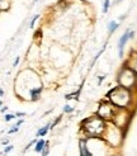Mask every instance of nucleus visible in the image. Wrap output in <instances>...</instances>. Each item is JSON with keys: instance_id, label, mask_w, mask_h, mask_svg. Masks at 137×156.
Listing matches in <instances>:
<instances>
[{"instance_id": "21", "label": "nucleus", "mask_w": 137, "mask_h": 156, "mask_svg": "<svg viewBox=\"0 0 137 156\" xmlns=\"http://www.w3.org/2000/svg\"><path fill=\"white\" fill-rule=\"evenodd\" d=\"M19 60H20V58H19V56H18V57H15V60H14V62H13V67H17V66H18V64H19Z\"/></svg>"}, {"instance_id": "8", "label": "nucleus", "mask_w": 137, "mask_h": 156, "mask_svg": "<svg viewBox=\"0 0 137 156\" xmlns=\"http://www.w3.org/2000/svg\"><path fill=\"white\" fill-rule=\"evenodd\" d=\"M46 142H47V141L44 140V138H37V142H36V145H34V147H33L34 152H37V154H41V152L43 151Z\"/></svg>"}, {"instance_id": "7", "label": "nucleus", "mask_w": 137, "mask_h": 156, "mask_svg": "<svg viewBox=\"0 0 137 156\" xmlns=\"http://www.w3.org/2000/svg\"><path fill=\"white\" fill-rule=\"evenodd\" d=\"M50 129H51V123H47V124H44L43 127L38 128V131L36 132V138H43V137L48 133Z\"/></svg>"}, {"instance_id": "5", "label": "nucleus", "mask_w": 137, "mask_h": 156, "mask_svg": "<svg viewBox=\"0 0 137 156\" xmlns=\"http://www.w3.org/2000/svg\"><path fill=\"white\" fill-rule=\"evenodd\" d=\"M133 34H135V32L127 29V31L123 33V36L119 38V42H118V52H119V57L123 56V50H124L126 43H127V41H128L129 38H132Z\"/></svg>"}, {"instance_id": "1", "label": "nucleus", "mask_w": 137, "mask_h": 156, "mask_svg": "<svg viewBox=\"0 0 137 156\" xmlns=\"http://www.w3.org/2000/svg\"><path fill=\"white\" fill-rule=\"evenodd\" d=\"M81 128L89 138H99L105 132V122L99 116L89 117L81 122Z\"/></svg>"}, {"instance_id": "27", "label": "nucleus", "mask_w": 137, "mask_h": 156, "mask_svg": "<svg viewBox=\"0 0 137 156\" xmlns=\"http://www.w3.org/2000/svg\"><path fill=\"white\" fill-rule=\"evenodd\" d=\"M119 1H121V0H117V3H119Z\"/></svg>"}, {"instance_id": "10", "label": "nucleus", "mask_w": 137, "mask_h": 156, "mask_svg": "<svg viewBox=\"0 0 137 156\" xmlns=\"http://www.w3.org/2000/svg\"><path fill=\"white\" fill-rule=\"evenodd\" d=\"M119 27V24L118 23H116V22H110L109 23V25H108V31H109V34H112V33L116 31V29Z\"/></svg>"}, {"instance_id": "9", "label": "nucleus", "mask_w": 137, "mask_h": 156, "mask_svg": "<svg viewBox=\"0 0 137 156\" xmlns=\"http://www.w3.org/2000/svg\"><path fill=\"white\" fill-rule=\"evenodd\" d=\"M50 151H51V146H50V142L47 141L46 145H44L43 151L41 152V156H48V155H50Z\"/></svg>"}, {"instance_id": "25", "label": "nucleus", "mask_w": 137, "mask_h": 156, "mask_svg": "<svg viewBox=\"0 0 137 156\" xmlns=\"http://www.w3.org/2000/svg\"><path fill=\"white\" fill-rule=\"evenodd\" d=\"M4 95V90H3V89H0V96H3Z\"/></svg>"}, {"instance_id": "22", "label": "nucleus", "mask_w": 137, "mask_h": 156, "mask_svg": "<svg viewBox=\"0 0 137 156\" xmlns=\"http://www.w3.org/2000/svg\"><path fill=\"white\" fill-rule=\"evenodd\" d=\"M23 123H24V119H23V118H20V119H19V121H18V122H17V123H15V124H14V126H17V127H20V126H22V124H23Z\"/></svg>"}, {"instance_id": "15", "label": "nucleus", "mask_w": 137, "mask_h": 156, "mask_svg": "<svg viewBox=\"0 0 137 156\" xmlns=\"http://www.w3.org/2000/svg\"><path fill=\"white\" fill-rule=\"evenodd\" d=\"M62 110H64V113H72L74 112V107H71V105H69L67 104V105L64 107V109Z\"/></svg>"}, {"instance_id": "23", "label": "nucleus", "mask_w": 137, "mask_h": 156, "mask_svg": "<svg viewBox=\"0 0 137 156\" xmlns=\"http://www.w3.org/2000/svg\"><path fill=\"white\" fill-rule=\"evenodd\" d=\"M1 143L4 145V146H8V145H9V138H5V140H3V141H1Z\"/></svg>"}, {"instance_id": "13", "label": "nucleus", "mask_w": 137, "mask_h": 156, "mask_svg": "<svg viewBox=\"0 0 137 156\" xmlns=\"http://www.w3.org/2000/svg\"><path fill=\"white\" fill-rule=\"evenodd\" d=\"M14 150V146L13 145H8V146H5L4 147V151L1 152V154H4V155H6V154H9L10 151H13Z\"/></svg>"}, {"instance_id": "20", "label": "nucleus", "mask_w": 137, "mask_h": 156, "mask_svg": "<svg viewBox=\"0 0 137 156\" xmlns=\"http://www.w3.org/2000/svg\"><path fill=\"white\" fill-rule=\"evenodd\" d=\"M24 116H25V113H24V112H17V113H15V117H17V118H19V119H20V118H23Z\"/></svg>"}, {"instance_id": "6", "label": "nucleus", "mask_w": 137, "mask_h": 156, "mask_svg": "<svg viewBox=\"0 0 137 156\" xmlns=\"http://www.w3.org/2000/svg\"><path fill=\"white\" fill-rule=\"evenodd\" d=\"M77 147H79V156H93L88 146V138H80Z\"/></svg>"}, {"instance_id": "3", "label": "nucleus", "mask_w": 137, "mask_h": 156, "mask_svg": "<svg viewBox=\"0 0 137 156\" xmlns=\"http://www.w3.org/2000/svg\"><path fill=\"white\" fill-rule=\"evenodd\" d=\"M135 79H136V75L135 72L132 71L131 69H123L119 74V76H118V81H119L121 86H123L126 89L131 88L133 84H135Z\"/></svg>"}, {"instance_id": "2", "label": "nucleus", "mask_w": 137, "mask_h": 156, "mask_svg": "<svg viewBox=\"0 0 137 156\" xmlns=\"http://www.w3.org/2000/svg\"><path fill=\"white\" fill-rule=\"evenodd\" d=\"M108 98L110 99L113 105L119 107V108H124L129 103V91L126 88L118 85V86H116L108 93Z\"/></svg>"}, {"instance_id": "28", "label": "nucleus", "mask_w": 137, "mask_h": 156, "mask_svg": "<svg viewBox=\"0 0 137 156\" xmlns=\"http://www.w3.org/2000/svg\"><path fill=\"white\" fill-rule=\"evenodd\" d=\"M33 1H36V0H33Z\"/></svg>"}, {"instance_id": "11", "label": "nucleus", "mask_w": 137, "mask_h": 156, "mask_svg": "<svg viewBox=\"0 0 137 156\" xmlns=\"http://www.w3.org/2000/svg\"><path fill=\"white\" fill-rule=\"evenodd\" d=\"M131 70L135 74H137V55H135V58H133V62L131 65Z\"/></svg>"}, {"instance_id": "16", "label": "nucleus", "mask_w": 137, "mask_h": 156, "mask_svg": "<svg viewBox=\"0 0 137 156\" xmlns=\"http://www.w3.org/2000/svg\"><path fill=\"white\" fill-rule=\"evenodd\" d=\"M14 118H17L15 117V114H5V116H4V119H5V122H10V121H12V119H14Z\"/></svg>"}, {"instance_id": "26", "label": "nucleus", "mask_w": 137, "mask_h": 156, "mask_svg": "<svg viewBox=\"0 0 137 156\" xmlns=\"http://www.w3.org/2000/svg\"><path fill=\"white\" fill-rule=\"evenodd\" d=\"M1 105H3V102H1V100H0V108H1Z\"/></svg>"}, {"instance_id": "24", "label": "nucleus", "mask_w": 137, "mask_h": 156, "mask_svg": "<svg viewBox=\"0 0 137 156\" xmlns=\"http://www.w3.org/2000/svg\"><path fill=\"white\" fill-rule=\"evenodd\" d=\"M6 110H8V107H1V108H0V112H1V113L6 112Z\"/></svg>"}, {"instance_id": "19", "label": "nucleus", "mask_w": 137, "mask_h": 156, "mask_svg": "<svg viewBox=\"0 0 137 156\" xmlns=\"http://www.w3.org/2000/svg\"><path fill=\"white\" fill-rule=\"evenodd\" d=\"M38 18H39V15H34V17H33V19L31 20V24H29V27H31V28H33V27H34V24H36V20L38 19Z\"/></svg>"}, {"instance_id": "4", "label": "nucleus", "mask_w": 137, "mask_h": 156, "mask_svg": "<svg viewBox=\"0 0 137 156\" xmlns=\"http://www.w3.org/2000/svg\"><path fill=\"white\" fill-rule=\"evenodd\" d=\"M114 110H113V105L109 103H103L100 104L98 109V116L103 118V119H109V118H113Z\"/></svg>"}, {"instance_id": "12", "label": "nucleus", "mask_w": 137, "mask_h": 156, "mask_svg": "<svg viewBox=\"0 0 137 156\" xmlns=\"http://www.w3.org/2000/svg\"><path fill=\"white\" fill-rule=\"evenodd\" d=\"M36 142H37V138H34V140H32L31 141V142H29L28 145H27V146H25L24 148H23V152H27L28 150H29V148H31L32 146H34V145H36Z\"/></svg>"}, {"instance_id": "17", "label": "nucleus", "mask_w": 137, "mask_h": 156, "mask_svg": "<svg viewBox=\"0 0 137 156\" xmlns=\"http://www.w3.org/2000/svg\"><path fill=\"white\" fill-rule=\"evenodd\" d=\"M19 131V127H17V126H14V127H12L8 131V135H13V133H15V132H18Z\"/></svg>"}, {"instance_id": "14", "label": "nucleus", "mask_w": 137, "mask_h": 156, "mask_svg": "<svg viewBox=\"0 0 137 156\" xmlns=\"http://www.w3.org/2000/svg\"><path fill=\"white\" fill-rule=\"evenodd\" d=\"M62 119V116H60V117H57L56 118V119H55L53 122H52V123H51V129H53L55 127H56V126L58 124V123H60V121Z\"/></svg>"}, {"instance_id": "18", "label": "nucleus", "mask_w": 137, "mask_h": 156, "mask_svg": "<svg viewBox=\"0 0 137 156\" xmlns=\"http://www.w3.org/2000/svg\"><path fill=\"white\" fill-rule=\"evenodd\" d=\"M108 8H109V0H105V1H104V5H103V13H107V12H108Z\"/></svg>"}]
</instances>
